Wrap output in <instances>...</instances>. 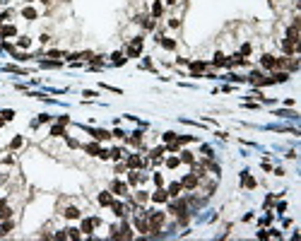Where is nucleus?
I'll return each instance as SVG.
<instances>
[{
  "instance_id": "f257e3e1",
  "label": "nucleus",
  "mask_w": 301,
  "mask_h": 241,
  "mask_svg": "<svg viewBox=\"0 0 301 241\" xmlns=\"http://www.w3.org/2000/svg\"><path fill=\"white\" fill-rule=\"evenodd\" d=\"M111 188H113V193H118V195H123V193H128V186H125V183H121V181H116V183L111 186Z\"/></svg>"
},
{
  "instance_id": "f03ea898",
  "label": "nucleus",
  "mask_w": 301,
  "mask_h": 241,
  "mask_svg": "<svg viewBox=\"0 0 301 241\" xmlns=\"http://www.w3.org/2000/svg\"><path fill=\"white\" fill-rule=\"evenodd\" d=\"M135 227L140 229V231H142V234H147V229H149V224H147V222H145V217H137V222H135Z\"/></svg>"
},
{
  "instance_id": "7ed1b4c3",
  "label": "nucleus",
  "mask_w": 301,
  "mask_h": 241,
  "mask_svg": "<svg viewBox=\"0 0 301 241\" xmlns=\"http://www.w3.org/2000/svg\"><path fill=\"white\" fill-rule=\"evenodd\" d=\"M166 195H169V193H166V191H161V188H159L157 193H154V195H152V200H157V203H164V200H166Z\"/></svg>"
},
{
  "instance_id": "20e7f679",
  "label": "nucleus",
  "mask_w": 301,
  "mask_h": 241,
  "mask_svg": "<svg viewBox=\"0 0 301 241\" xmlns=\"http://www.w3.org/2000/svg\"><path fill=\"white\" fill-rule=\"evenodd\" d=\"M263 65H265V68H275V65H277V60H275L272 56H263Z\"/></svg>"
},
{
  "instance_id": "39448f33",
  "label": "nucleus",
  "mask_w": 301,
  "mask_h": 241,
  "mask_svg": "<svg viewBox=\"0 0 301 241\" xmlns=\"http://www.w3.org/2000/svg\"><path fill=\"white\" fill-rule=\"evenodd\" d=\"M65 217H68V219H75V217H80V210H77V207H68V210H65Z\"/></svg>"
},
{
  "instance_id": "423d86ee",
  "label": "nucleus",
  "mask_w": 301,
  "mask_h": 241,
  "mask_svg": "<svg viewBox=\"0 0 301 241\" xmlns=\"http://www.w3.org/2000/svg\"><path fill=\"white\" fill-rule=\"evenodd\" d=\"M111 205H113V212L118 215V217H123V215H125V207H123L121 203H111Z\"/></svg>"
},
{
  "instance_id": "0eeeda50",
  "label": "nucleus",
  "mask_w": 301,
  "mask_h": 241,
  "mask_svg": "<svg viewBox=\"0 0 301 241\" xmlns=\"http://www.w3.org/2000/svg\"><path fill=\"white\" fill-rule=\"evenodd\" d=\"M99 203H101V205H111V203H113V198H111L109 193H101V195H99Z\"/></svg>"
},
{
  "instance_id": "6e6552de",
  "label": "nucleus",
  "mask_w": 301,
  "mask_h": 241,
  "mask_svg": "<svg viewBox=\"0 0 301 241\" xmlns=\"http://www.w3.org/2000/svg\"><path fill=\"white\" fill-rule=\"evenodd\" d=\"M195 183H198V179H195V176H186V179H183V186H186V188H193Z\"/></svg>"
},
{
  "instance_id": "1a4fd4ad",
  "label": "nucleus",
  "mask_w": 301,
  "mask_h": 241,
  "mask_svg": "<svg viewBox=\"0 0 301 241\" xmlns=\"http://www.w3.org/2000/svg\"><path fill=\"white\" fill-rule=\"evenodd\" d=\"M0 34H2V36H14V34H17V29H14V27H2Z\"/></svg>"
},
{
  "instance_id": "9d476101",
  "label": "nucleus",
  "mask_w": 301,
  "mask_h": 241,
  "mask_svg": "<svg viewBox=\"0 0 301 241\" xmlns=\"http://www.w3.org/2000/svg\"><path fill=\"white\" fill-rule=\"evenodd\" d=\"M92 133H94V138H97V140H106V138H109V133H106V130H92Z\"/></svg>"
},
{
  "instance_id": "9b49d317",
  "label": "nucleus",
  "mask_w": 301,
  "mask_h": 241,
  "mask_svg": "<svg viewBox=\"0 0 301 241\" xmlns=\"http://www.w3.org/2000/svg\"><path fill=\"white\" fill-rule=\"evenodd\" d=\"M87 152H89V155H101L99 145H87Z\"/></svg>"
},
{
  "instance_id": "f8f14e48",
  "label": "nucleus",
  "mask_w": 301,
  "mask_h": 241,
  "mask_svg": "<svg viewBox=\"0 0 301 241\" xmlns=\"http://www.w3.org/2000/svg\"><path fill=\"white\" fill-rule=\"evenodd\" d=\"M92 227H94V222H89V219H85V222H82V231H87V234L92 231Z\"/></svg>"
},
{
  "instance_id": "ddd939ff",
  "label": "nucleus",
  "mask_w": 301,
  "mask_h": 241,
  "mask_svg": "<svg viewBox=\"0 0 301 241\" xmlns=\"http://www.w3.org/2000/svg\"><path fill=\"white\" fill-rule=\"evenodd\" d=\"M24 17H27V19H34V17H36V12H34V10H31V7H24Z\"/></svg>"
},
{
  "instance_id": "4468645a",
  "label": "nucleus",
  "mask_w": 301,
  "mask_h": 241,
  "mask_svg": "<svg viewBox=\"0 0 301 241\" xmlns=\"http://www.w3.org/2000/svg\"><path fill=\"white\" fill-rule=\"evenodd\" d=\"M215 63H217V65H227V58L222 56V53H217V56H215Z\"/></svg>"
},
{
  "instance_id": "2eb2a0df",
  "label": "nucleus",
  "mask_w": 301,
  "mask_h": 241,
  "mask_svg": "<svg viewBox=\"0 0 301 241\" xmlns=\"http://www.w3.org/2000/svg\"><path fill=\"white\" fill-rule=\"evenodd\" d=\"M178 191H181V183H173L169 188V195H178Z\"/></svg>"
},
{
  "instance_id": "dca6fc26",
  "label": "nucleus",
  "mask_w": 301,
  "mask_h": 241,
  "mask_svg": "<svg viewBox=\"0 0 301 241\" xmlns=\"http://www.w3.org/2000/svg\"><path fill=\"white\" fill-rule=\"evenodd\" d=\"M159 43H161L164 48H173V41H171V39H159Z\"/></svg>"
},
{
  "instance_id": "f3484780",
  "label": "nucleus",
  "mask_w": 301,
  "mask_h": 241,
  "mask_svg": "<svg viewBox=\"0 0 301 241\" xmlns=\"http://www.w3.org/2000/svg\"><path fill=\"white\" fill-rule=\"evenodd\" d=\"M128 164H130V167H140V157H130Z\"/></svg>"
},
{
  "instance_id": "a211bd4d",
  "label": "nucleus",
  "mask_w": 301,
  "mask_h": 241,
  "mask_svg": "<svg viewBox=\"0 0 301 241\" xmlns=\"http://www.w3.org/2000/svg\"><path fill=\"white\" fill-rule=\"evenodd\" d=\"M10 229H12V222H5V224H2V229H0V234H7Z\"/></svg>"
},
{
  "instance_id": "6ab92c4d",
  "label": "nucleus",
  "mask_w": 301,
  "mask_h": 241,
  "mask_svg": "<svg viewBox=\"0 0 301 241\" xmlns=\"http://www.w3.org/2000/svg\"><path fill=\"white\" fill-rule=\"evenodd\" d=\"M152 12H154V17L161 14V2H154V10H152Z\"/></svg>"
},
{
  "instance_id": "aec40b11",
  "label": "nucleus",
  "mask_w": 301,
  "mask_h": 241,
  "mask_svg": "<svg viewBox=\"0 0 301 241\" xmlns=\"http://www.w3.org/2000/svg\"><path fill=\"white\" fill-rule=\"evenodd\" d=\"M244 183H246V186H251V188H253V186H255V181H253L251 176H244Z\"/></svg>"
},
{
  "instance_id": "412c9836",
  "label": "nucleus",
  "mask_w": 301,
  "mask_h": 241,
  "mask_svg": "<svg viewBox=\"0 0 301 241\" xmlns=\"http://www.w3.org/2000/svg\"><path fill=\"white\" fill-rule=\"evenodd\" d=\"M181 159H183V162H193V155H190V152H183V155H181Z\"/></svg>"
},
{
  "instance_id": "4be33fe9",
  "label": "nucleus",
  "mask_w": 301,
  "mask_h": 241,
  "mask_svg": "<svg viewBox=\"0 0 301 241\" xmlns=\"http://www.w3.org/2000/svg\"><path fill=\"white\" fill-rule=\"evenodd\" d=\"M12 116H14V111H2V118H5V121H10Z\"/></svg>"
},
{
  "instance_id": "5701e85b",
  "label": "nucleus",
  "mask_w": 301,
  "mask_h": 241,
  "mask_svg": "<svg viewBox=\"0 0 301 241\" xmlns=\"http://www.w3.org/2000/svg\"><path fill=\"white\" fill-rule=\"evenodd\" d=\"M51 133H53V135H63V126H56L53 130H51Z\"/></svg>"
},
{
  "instance_id": "b1692460",
  "label": "nucleus",
  "mask_w": 301,
  "mask_h": 241,
  "mask_svg": "<svg viewBox=\"0 0 301 241\" xmlns=\"http://www.w3.org/2000/svg\"><path fill=\"white\" fill-rule=\"evenodd\" d=\"M68 236H72V239H77L80 234H77V229H68Z\"/></svg>"
}]
</instances>
